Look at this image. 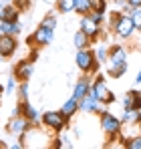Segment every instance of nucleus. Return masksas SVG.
I'll return each mask as SVG.
<instances>
[{"label": "nucleus", "instance_id": "obj_9", "mask_svg": "<svg viewBox=\"0 0 141 149\" xmlns=\"http://www.w3.org/2000/svg\"><path fill=\"white\" fill-rule=\"evenodd\" d=\"M18 49V40L14 34H2L0 36V58H10Z\"/></svg>", "mask_w": 141, "mask_h": 149}, {"label": "nucleus", "instance_id": "obj_16", "mask_svg": "<svg viewBox=\"0 0 141 149\" xmlns=\"http://www.w3.org/2000/svg\"><path fill=\"white\" fill-rule=\"evenodd\" d=\"M73 42H75V49L81 50V49H89L93 40L89 38V34H87V32H83V30H77V32H75V38H73Z\"/></svg>", "mask_w": 141, "mask_h": 149}, {"label": "nucleus", "instance_id": "obj_15", "mask_svg": "<svg viewBox=\"0 0 141 149\" xmlns=\"http://www.w3.org/2000/svg\"><path fill=\"white\" fill-rule=\"evenodd\" d=\"M89 89H91V81H89V77H83V79H79V81H77L75 91H73V97H77V99L81 101L83 97H87V95H89Z\"/></svg>", "mask_w": 141, "mask_h": 149}, {"label": "nucleus", "instance_id": "obj_35", "mask_svg": "<svg viewBox=\"0 0 141 149\" xmlns=\"http://www.w3.org/2000/svg\"><path fill=\"white\" fill-rule=\"evenodd\" d=\"M137 127H139V133H141V119H139V123H137Z\"/></svg>", "mask_w": 141, "mask_h": 149}, {"label": "nucleus", "instance_id": "obj_32", "mask_svg": "<svg viewBox=\"0 0 141 149\" xmlns=\"http://www.w3.org/2000/svg\"><path fill=\"white\" fill-rule=\"evenodd\" d=\"M135 83H141V69H139V73H137V77H135Z\"/></svg>", "mask_w": 141, "mask_h": 149}, {"label": "nucleus", "instance_id": "obj_19", "mask_svg": "<svg viewBox=\"0 0 141 149\" xmlns=\"http://www.w3.org/2000/svg\"><path fill=\"white\" fill-rule=\"evenodd\" d=\"M141 119L139 111L133 107V109H123V117H121V121L123 123H131V125H137Z\"/></svg>", "mask_w": 141, "mask_h": 149}, {"label": "nucleus", "instance_id": "obj_7", "mask_svg": "<svg viewBox=\"0 0 141 149\" xmlns=\"http://www.w3.org/2000/svg\"><path fill=\"white\" fill-rule=\"evenodd\" d=\"M52 36H54V30H50L47 26L38 24V28L28 36V45L30 47H36V49H40V47H47L52 42Z\"/></svg>", "mask_w": 141, "mask_h": 149}, {"label": "nucleus", "instance_id": "obj_14", "mask_svg": "<svg viewBox=\"0 0 141 149\" xmlns=\"http://www.w3.org/2000/svg\"><path fill=\"white\" fill-rule=\"evenodd\" d=\"M20 105H22V115L30 121V123H40L43 115L38 113V109H36V107H32L28 101H22V99H20Z\"/></svg>", "mask_w": 141, "mask_h": 149}, {"label": "nucleus", "instance_id": "obj_29", "mask_svg": "<svg viewBox=\"0 0 141 149\" xmlns=\"http://www.w3.org/2000/svg\"><path fill=\"white\" fill-rule=\"evenodd\" d=\"M16 93H18V97L22 101H28V81H20V83H18Z\"/></svg>", "mask_w": 141, "mask_h": 149}, {"label": "nucleus", "instance_id": "obj_5", "mask_svg": "<svg viewBox=\"0 0 141 149\" xmlns=\"http://www.w3.org/2000/svg\"><path fill=\"white\" fill-rule=\"evenodd\" d=\"M75 61H77V67L85 74H91V73H97V71H99V61H97V56H95V52L91 49L77 50Z\"/></svg>", "mask_w": 141, "mask_h": 149}, {"label": "nucleus", "instance_id": "obj_1", "mask_svg": "<svg viewBox=\"0 0 141 149\" xmlns=\"http://www.w3.org/2000/svg\"><path fill=\"white\" fill-rule=\"evenodd\" d=\"M107 73L113 79H121L127 73V50L121 45H111L109 47V56H107Z\"/></svg>", "mask_w": 141, "mask_h": 149}, {"label": "nucleus", "instance_id": "obj_12", "mask_svg": "<svg viewBox=\"0 0 141 149\" xmlns=\"http://www.w3.org/2000/svg\"><path fill=\"white\" fill-rule=\"evenodd\" d=\"M101 107H103V103L97 101L91 93L79 101V111H81V113H101V111H103Z\"/></svg>", "mask_w": 141, "mask_h": 149}, {"label": "nucleus", "instance_id": "obj_36", "mask_svg": "<svg viewBox=\"0 0 141 149\" xmlns=\"http://www.w3.org/2000/svg\"><path fill=\"white\" fill-rule=\"evenodd\" d=\"M0 147H6V143H2V141H0Z\"/></svg>", "mask_w": 141, "mask_h": 149}, {"label": "nucleus", "instance_id": "obj_4", "mask_svg": "<svg viewBox=\"0 0 141 149\" xmlns=\"http://www.w3.org/2000/svg\"><path fill=\"white\" fill-rule=\"evenodd\" d=\"M89 93H91L97 101H101L103 105H111V103H115V93H111V91L107 89L105 77H101V74H97V79L91 83Z\"/></svg>", "mask_w": 141, "mask_h": 149}, {"label": "nucleus", "instance_id": "obj_6", "mask_svg": "<svg viewBox=\"0 0 141 149\" xmlns=\"http://www.w3.org/2000/svg\"><path fill=\"white\" fill-rule=\"evenodd\" d=\"M135 30L137 28H135V22H133V18H131L129 12L121 14L119 20L115 22V26H113V32H115V36H119V38H131L135 34Z\"/></svg>", "mask_w": 141, "mask_h": 149}, {"label": "nucleus", "instance_id": "obj_30", "mask_svg": "<svg viewBox=\"0 0 141 149\" xmlns=\"http://www.w3.org/2000/svg\"><path fill=\"white\" fill-rule=\"evenodd\" d=\"M89 16L93 18L95 22H99V24H103V20H105V14H101V12H95V10H91V12H89Z\"/></svg>", "mask_w": 141, "mask_h": 149}, {"label": "nucleus", "instance_id": "obj_20", "mask_svg": "<svg viewBox=\"0 0 141 149\" xmlns=\"http://www.w3.org/2000/svg\"><path fill=\"white\" fill-rule=\"evenodd\" d=\"M57 12H61V14H67V12H75V6H77V2L75 0H57Z\"/></svg>", "mask_w": 141, "mask_h": 149}, {"label": "nucleus", "instance_id": "obj_26", "mask_svg": "<svg viewBox=\"0 0 141 149\" xmlns=\"http://www.w3.org/2000/svg\"><path fill=\"white\" fill-rule=\"evenodd\" d=\"M125 147L127 149H141V133H137L135 137L125 139Z\"/></svg>", "mask_w": 141, "mask_h": 149}, {"label": "nucleus", "instance_id": "obj_25", "mask_svg": "<svg viewBox=\"0 0 141 149\" xmlns=\"http://www.w3.org/2000/svg\"><path fill=\"white\" fill-rule=\"evenodd\" d=\"M16 89H18V79L12 74V77H8V81H6V85H4V93L10 95V93H14Z\"/></svg>", "mask_w": 141, "mask_h": 149}, {"label": "nucleus", "instance_id": "obj_31", "mask_svg": "<svg viewBox=\"0 0 141 149\" xmlns=\"http://www.w3.org/2000/svg\"><path fill=\"white\" fill-rule=\"evenodd\" d=\"M129 8H141V0H127V10Z\"/></svg>", "mask_w": 141, "mask_h": 149}, {"label": "nucleus", "instance_id": "obj_17", "mask_svg": "<svg viewBox=\"0 0 141 149\" xmlns=\"http://www.w3.org/2000/svg\"><path fill=\"white\" fill-rule=\"evenodd\" d=\"M141 103V93L139 91H129L123 99V109H137V105Z\"/></svg>", "mask_w": 141, "mask_h": 149}, {"label": "nucleus", "instance_id": "obj_33", "mask_svg": "<svg viewBox=\"0 0 141 149\" xmlns=\"http://www.w3.org/2000/svg\"><path fill=\"white\" fill-rule=\"evenodd\" d=\"M2 93H4V87L0 85V101H2Z\"/></svg>", "mask_w": 141, "mask_h": 149}, {"label": "nucleus", "instance_id": "obj_34", "mask_svg": "<svg viewBox=\"0 0 141 149\" xmlns=\"http://www.w3.org/2000/svg\"><path fill=\"white\" fill-rule=\"evenodd\" d=\"M4 34V28H2V22H0V36Z\"/></svg>", "mask_w": 141, "mask_h": 149}, {"label": "nucleus", "instance_id": "obj_13", "mask_svg": "<svg viewBox=\"0 0 141 149\" xmlns=\"http://www.w3.org/2000/svg\"><path fill=\"white\" fill-rule=\"evenodd\" d=\"M20 16V8L16 4H8L0 8V22H14Z\"/></svg>", "mask_w": 141, "mask_h": 149}, {"label": "nucleus", "instance_id": "obj_23", "mask_svg": "<svg viewBox=\"0 0 141 149\" xmlns=\"http://www.w3.org/2000/svg\"><path fill=\"white\" fill-rule=\"evenodd\" d=\"M95 56H97L99 65H101V63H107V56H109V47H107V45H99V49H97V52H95Z\"/></svg>", "mask_w": 141, "mask_h": 149}, {"label": "nucleus", "instance_id": "obj_3", "mask_svg": "<svg viewBox=\"0 0 141 149\" xmlns=\"http://www.w3.org/2000/svg\"><path fill=\"white\" fill-rule=\"evenodd\" d=\"M40 123L45 125L50 133H61V131H65V127L69 125V117H67L63 111H47V113H43Z\"/></svg>", "mask_w": 141, "mask_h": 149}, {"label": "nucleus", "instance_id": "obj_28", "mask_svg": "<svg viewBox=\"0 0 141 149\" xmlns=\"http://www.w3.org/2000/svg\"><path fill=\"white\" fill-rule=\"evenodd\" d=\"M127 12L131 14V18H133V22H135V28L141 32V8H129Z\"/></svg>", "mask_w": 141, "mask_h": 149}, {"label": "nucleus", "instance_id": "obj_27", "mask_svg": "<svg viewBox=\"0 0 141 149\" xmlns=\"http://www.w3.org/2000/svg\"><path fill=\"white\" fill-rule=\"evenodd\" d=\"M40 24L50 28V30H54V28H57V16H54V14H45L43 20H40Z\"/></svg>", "mask_w": 141, "mask_h": 149}, {"label": "nucleus", "instance_id": "obj_10", "mask_svg": "<svg viewBox=\"0 0 141 149\" xmlns=\"http://www.w3.org/2000/svg\"><path fill=\"white\" fill-rule=\"evenodd\" d=\"M81 30L87 32L89 38H91L93 42H95V40H99V36H101V24L95 22L89 14H83V16H81Z\"/></svg>", "mask_w": 141, "mask_h": 149}, {"label": "nucleus", "instance_id": "obj_8", "mask_svg": "<svg viewBox=\"0 0 141 149\" xmlns=\"http://www.w3.org/2000/svg\"><path fill=\"white\" fill-rule=\"evenodd\" d=\"M30 123L24 115H16V117H10V121H8V125H6V131L10 133V135H14V137H22L24 133L30 129Z\"/></svg>", "mask_w": 141, "mask_h": 149}, {"label": "nucleus", "instance_id": "obj_11", "mask_svg": "<svg viewBox=\"0 0 141 149\" xmlns=\"http://www.w3.org/2000/svg\"><path fill=\"white\" fill-rule=\"evenodd\" d=\"M32 61H34V58H22V61L16 63V67H14V77L18 79V83H20V81H30L32 71H34Z\"/></svg>", "mask_w": 141, "mask_h": 149}, {"label": "nucleus", "instance_id": "obj_21", "mask_svg": "<svg viewBox=\"0 0 141 149\" xmlns=\"http://www.w3.org/2000/svg\"><path fill=\"white\" fill-rule=\"evenodd\" d=\"M2 28H4L6 34H14V36H18V34L22 32L20 20H14V22H2Z\"/></svg>", "mask_w": 141, "mask_h": 149}, {"label": "nucleus", "instance_id": "obj_22", "mask_svg": "<svg viewBox=\"0 0 141 149\" xmlns=\"http://www.w3.org/2000/svg\"><path fill=\"white\" fill-rule=\"evenodd\" d=\"M75 2H77V6H75V12L77 14L83 16V14H89L91 12V2L89 0H75Z\"/></svg>", "mask_w": 141, "mask_h": 149}, {"label": "nucleus", "instance_id": "obj_2", "mask_svg": "<svg viewBox=\"0 0 141 149\" xmlns=\"http://www.w3.org/2000/svg\"><path fill=\"white\" fill-rule=\"evenodd\" d=\"M99 125H101V129H103V133L107 135V139L109 141H113V139H117L119 135H121V127H123V121L115 117L113 113H109V111H101V117H99Z\"/></svg>", "mask_w": 141, "mask_h": 149}, {"label": "nucleus", "instance_id": "obj_24", "mask_svg": "<svg viewBox=\"0 0 141 149\" xmlns=\"http://www.w3.org/2000/svg\"><path fill=\"white\" fill-rule=\"evenodd\" d=\"M89 2H91V10L101 12V14L107 12V0H89Z\"/></svg>", "mask_w": 141, "mask_h": 149}, {"label": "nucleus", "instance_id": "obj_18", "mask_svg": "<svg viewBox=\"0 0 141 149\" xmlns=\"http://www.w3.org/2000/svg\"><path fill=\"white\" fill-rule=\"evenodd\" d=\"M61 111H63V113H65V115H67V117L70 119V117H73V115H75V113L79 111V99L70 95V99H67L65 103H63V107H61Z\"/></svg>", "mask_w": 141, "mask_h": 149}]
</instances>
